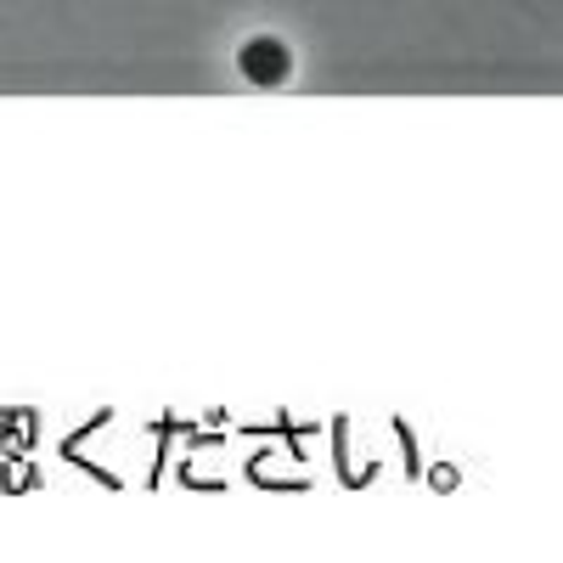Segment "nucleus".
Returning <instances> with one entry per match:
<instances>
[{
	"label": "nucleus",
	"mask_w": 563,
	"mask_h": 563,
	"mask_svg": "<svg viewBox=\"0 0 563 563\" xmlns=\"http://www.w3.org/2000/svg\"><path fill=\"white\" fill-rule=\"evenodd\" d=\"M288 68H294V57H288V45H282V40H249L243 45V79L282 85V79H288Z\"/></svg>",
	"instance_id": "obj_1"
}]
</instances>
